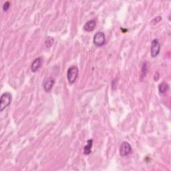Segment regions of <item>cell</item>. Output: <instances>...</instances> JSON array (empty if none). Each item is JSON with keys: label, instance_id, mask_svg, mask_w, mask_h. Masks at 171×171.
Instances as JSON below:
<instances>
[{"label": "cell", "instance_id": "cell-1", "mask_svg": "<svg viewBox=\"0 0 171 171\" xmlns=\"http://www.w3.org/2000/svg\"><path fill=\"white\" fill-rule=\"evenodd\" d=\"M12 100V95L10 92H4L0 98V112H3L10 105Z\"/></svg>", "mask_w": 171, "mask_h": 171}, {"label": "cell", "instance_id": "cell-2", "mask_svg": "<svg viewBox=\"0 0 171 171\" xmlns=\"http://www.w3.org/2000/svg\"><path fill=\"white\" fill-rule=\"evenodd\" d=\"M79 70L76 66H72L68 69L67 71V79L70 84H73L76 81Z\"/></svg>", "mask_w": 171, "mask_h": 171}, {"label": "cell", "instance_id": "cell-3", "mask_svg": "<svg viewBox=\"0 0 171 171\" xmlns=\"http://www.w3.org/2000/svg\"><path fill=\"white\" fill-rule=\"evenodd\" d=\"M132 149L130 143H128L126 141H124L121 143V146H120L119 152L120 155L122 157H126L129 156L132 153Z\"/></svg>", "mask_w": 171, "mask_h": 171}, {"label": "cell", "instance_id": "cell-4", "mask_svg": "<svg viewBox=\"0 0 171 171\" xmlns=\"http://www.w3.org/2000/svg\"><path fill=\"white\" fill-rule=\"evenodd\" d=\"M93 42L94 45L98 46V47H102V46H103L106 44V36L104 32H96L94 36Z\"/></svg>", "mask_w": 171, "mask_h": 171}, {"label": "cell", "instance_id": "cell-5", "mask_svg": "<svg viewBox=\"0 0 171 171\" xmlns=\"http://www.w3.org/2000/svg\"><path fill=\"white\" fill-rule=\"evenodd\" d=\"M160 51V44L158 39L152 40L150 47V55L152 58H155L158 55Z\"/></svg>", "mask_w": 171, "mask_h": 171}, {"label": "cell", "instance_id": "cell-6", "mask_svg": "<svg viewBox=\"0 0 171 171\" xmlns=\"http://www.w3.org/2000/svg\"><path fill=\"white\" fill-rule=\"evenodd\" d=\"M55 84V79L52 77H49L45 79L43 83V88L45 92H50L52 90V88Z\"/></svg>", "mask_w": 171, "mask_h": 171}, {"label": "cell", "instance_id": "cell-7", "mask_svg": "<svg viewBox=\"0 0 171 171\" xmlns=\"http://www.w3.org/2000/svg\"><path fill=\"white\" fill-rule=\"evenodd\" d=\"M42 64V58L38 57L36 58L31 65V70L32 72H36L41 68Z\"/></svg>", "mask_w": 171, "mask_h": 171}, {"label": "cell", "instance_id": "cell-8", "mask_svg": "<svg viewBox=\"0 0 171 171\" xmlns=\"http://www.w3.org/2000/svg\"><path fill=\"white\" fill-rule=\"evenodd\" d=\"M96 25V22L95 20H91L88 21L86 24L84 26V30L86 31L90 32V31H92L94 29Z\"/></svg>", "mask_w": 171, "mask_h": 171}, {"label": "cell", "instance_id": "cell-9", "mask_svg": "<svg viewBox=\"0 0 171 171\" xmlns=\"http://www.w3.org/2000/svg\"><path fill=\"white\" fill-rule=\"evenodd\" d=\"M93 145V139H89L87 141V145L84 148V154L88 155L91 153V149Z\"/></svg>", "mask_w": 171, "mask_h": 171}, {"label": "cell", "instance_id": "cell-10", "mask_svg": "<svg viewBox=\"0 0 171 171\" xmlns=\"http://www.w3.org/2000/svg\"><path fill=\"white\" fill-rule=\"evenodd\" d=\"M169 89V85L167 83L163 82L160 83L159 86V90L160 94H165Z\"/></svg>", "mask_w": 171, "mask_h": 171}, {"label": "cell", "instance_id": "cell-11", "mask_svg": "<svg viewBox=\"0 0 171 171\" xmlns=\"http://www.w3.org/2000/svg\"><path fill=\"white\" fill-rule=\"evenodd\" d=\"M54 39L52 38V37L49 36L45 39V46L47 48H50V47H52V45L54 44Z\"/></svg>", "mask_w": 171, "mask_h": 171}, {"label": "cell", "instance_id": "cell-12", "mask_svg": "<svg viewBox=\"0 0 171 171\" xmlns=\"http://www.w3.org/2000/svg\"><path fill=\"white\" fill-rule=\"evenodd\" d=\"M146 72H147V64H146V62H144V64H143L142 67L141 76L143 77H145V76L146 74Z\"/></svg>", "mask_w": 171, "mask_h": 171}, {"label": "cell", "instance_id": "cell-13", "mask_svg": "<svg viewBox=\"0 0 171 171\" xmlns=\"http://www.w3.org/2000/svg\"><path fill=\"white\" fill-rule=\"evenodd\" d=\"M10 6H11V3L10 2H6L5 3H4L3 4V10L4 12H7L8 10H9V8L10 7Z\"/></svg>", "mask_w": 171, "mask_h": 171}, {"label": "cell", "instance_id": "cell-14", "mask_svg": "<svg viewBox=\"0 0 171 171\" xmlns=\"http://www.w3.org/2000/svg\"><path fill=\"white\" fill-rule=\"evenodd\" d=\"M161 20H162V17L161 16H157L154 18V19H153L151 21L150 24L152 25H155V24H157V23H159V21H160Z\"/></svg>", "mask_w": 171, "mask_h": 171}]
</instances>
